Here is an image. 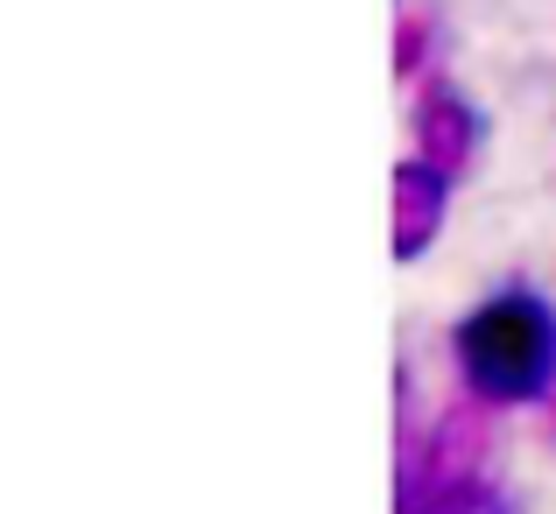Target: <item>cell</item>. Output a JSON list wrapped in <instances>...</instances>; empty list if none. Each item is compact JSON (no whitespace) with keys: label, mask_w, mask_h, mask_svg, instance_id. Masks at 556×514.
Here are the masks:
<instances>
[{"label":"cell","mask_w":556,"mask_h":514,"mask_svg":"<svg viewBox=\"0 0 556 514\" xmlns=\"http://www.w3.org/2000/svg\"><path fill=\"white\" fill-rule=\"evenodd\" d=\"M479 141H486V121H479V106L458 92L451 78H430L416 92V155L430 170H444L451 184H458L465 170H472Z\"/></svg>","instance_id":"3957f363"},{"label":"cell","mask_w":556,"mask_h":514,"mask_svg":"<svg viewBox=\"0 0 556 514\" xmlns=\"http://www.w3.org/2000/svg\"><path fill=\"white\" fill-rule=\"evenodd\" d=\"M458 366L479 402H535L556 380V311L535 289H501L458 325Z\"/></svg>","instance_id":"6da1fadb"},{"label":"cell","mask_w":556,"mask_h":514,"mask_svg":"<svg viewBox=\"0 0 556 514\" xmlns=\"http://www.w3.org/2000/svg\"><path fill=\"white\" fill-rule=\"evenodd\" d=\"M493 487L479 479V423L444 416L430 451H416L394 487V514H493Z\"/></svg>","instance_id":"7a4b0ae2"},{"label":"cell","mask_w":556,"mask_h":514,"mask_svg":"<svg viewBox=\"0 0 556 514\" xmlns=\"http://www.w3.org/2000/svg\"><path fill=\"white\" fill-rule=\"evenodd\" d=\"M451 176L430 170L422 155H408V163H394V261H422L437 247V233H444V212H451Z\"/></svg>","instance_id":"277c9868"},{"label":"cell","mask_w":556,"mask_h":514,"mask_svg":"<svg viewBox=\"0 0 556 514\" xmlns=\"http://www.w3.org/2000/svg\"><path fill=\"white\" fill-rule=\"evenodd\" d=\"M422 64H430V14L408 8L402 22H394V71H402V78H416Z\"/></svg>","instance_id":"5b68a950"}]
</instances>
